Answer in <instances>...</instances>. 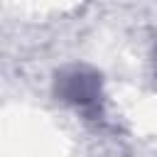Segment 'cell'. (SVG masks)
Returning a JSON list of instances; mask_svg holds the SVG:
<instances>
[{
    "label": "cell",
    "instance_id": "cell-1",
    "mask_svg": "<svg viewBox=\"0 0 157 157\" xmlns=\"http://www.w3.org/2000/svg\"><path fill=\"white\" fill-rule=\"evenodd\" d=\"M98 91H101L98 76L83 66H71L56 76V93L69 103L88 105L98 98Z\"/></svg>",
    "mask_w": 157,
    "mask_h": 157
}]
</instances>
